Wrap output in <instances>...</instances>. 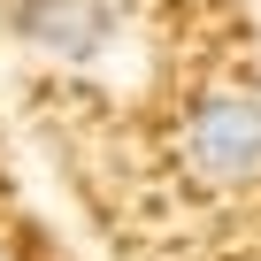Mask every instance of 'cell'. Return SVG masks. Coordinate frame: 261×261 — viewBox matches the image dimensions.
Returning a JSON list of instances; mask_svg holds the SVG:
<instances>
[{"instance_id": "1", "label": "cell", "mask_w": 261, "mask_h": 261, "mask_svg": "<svg viewBox=\"0 0 261 261\" xmlns=\"http://www.w3.org/2000/svg\"><path fill=\"white\" fill-rule=\"evenodd\" d=\"M185 162L207 185H253L261 177V100L253 92H215L185 123Z\"/></svg>"}, {"instance_id": "2", "label": "cell", "mask_w": 261, "mask_h": 261, "mask_svg": "<svg viewBox=\"0 0 261 261\" xmlns=\"http://www.w3.org/2000/svg\"><path fill=\"white\" fill-rule=\"evenodd\" d=\"M31 46L62 54V62H92L108 39H115V0H23L8 16Z\"/></svg>"}]
</instances>
